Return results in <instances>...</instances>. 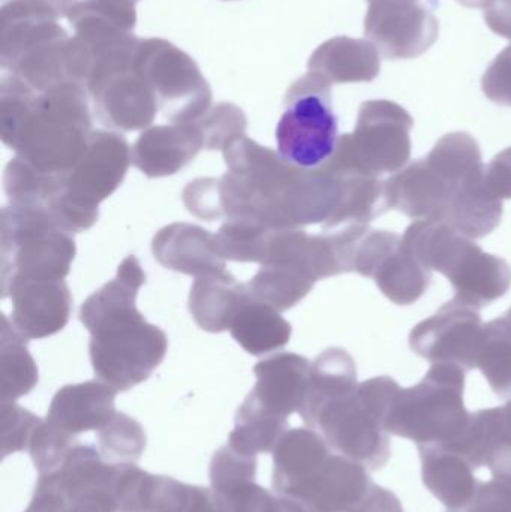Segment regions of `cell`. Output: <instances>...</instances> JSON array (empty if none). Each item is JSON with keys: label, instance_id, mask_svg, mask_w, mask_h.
Masks as SVG:
<instances>
[{"label": "cell", "instance_id": "cell-1", "mask_svg": "<svg viewBox=\"0 0 511 512\" xmlns=\"http://www.w3.org/2000/svg\"><path fill=\"white\" fill-rule=\"evenodd\" d=\"M144 274L135 256H128L116 279L87 298L81 321L92 333L90 355L99 378L126 390L144 381L161 363L167 337L147 324L135 307Z\"/></svg>", "mask_w": 511, "mask_h": 512}, {"label": "cell", "instance_id": "cell-2", "mask_svg": "<svg viewBox=\"0 0 511 512\" xmlns=\"http://www.w3.org/2000/svg\"><path fill=\"white\" fill-rule=\"evenodd\" d=\"M398 390L387 379L368 382L321 406L309 423L323 430L339 454L362 463L369 472L378 471L390 459L386 418Z\"/></svg>", "mask_w": 511, "mask_h": 512}, {"label": "cell", "instance_id": "cell-3", "mask_svg": "<svg viewBox=\"0 0 511 512\" xmlns=\"http://www.w3.org/2000/svg\"><path fill=\"white\" fill-rule=\"evenodd\" d=\"M275 135L278 156L285 164L300 170L327 164L339 146L332 81L317 71L296 81L288 90Z\"/></svg>", "mask_w": 511, "mask_h": 512}, {"label": "cell", "instance_id": "cell-4", "mask_svg": "<svg viewBox=\"0 0 511 512\" xmlns=\"http://www.w3.org/2000/svg\"><path fill=\"white\" fill-rule=\"evenodd\" d=\"M464 378L453 370L431 373L422 384L398 390L386 418L390 435L419 445L452 447L470 423L464 406Z\"/></svg>", "mask_w": 511, "mask_h": 512}, {"label": "cell", "instance_id": "cell-5", "mask_svg": "<svg viewBox=\"0 0 511 512\" xmlns=\"http://www.w3.org/2000/svg\"><path fill=\"white\" fill-rule=\"evenodd\" d=\"M428 0H368L365 33L389 60L416 59L437 42L440 24Z\"/></svg>", "mask_w": 511, "mask_h": 512}, {"label": "cell", "instance_id": "cell-6", "mask_svg": "<svg viewBox=\"0 0 511 512\" xmlns=\"http://www.w3.org/2000/svg\"><path fill=\"white\" fill-rule=\"evenodd\" d=\"M417 450L426 489L450 511L467 510L480 484L474 466L444 445H419Z\"/></svg>", "mask_w": 511, "mask_h": 512}, {"label": "cell", "instance_id": "cell-7", "mask_svg": "<svg viewBox=\"0 0 511 512\" xmlns=\"http://www.w3.org/2000/svg\"><path fill=\"white\" fill-rule=\"evenodd\" d=\"M153 252L171 270L201 277L225 274L216 237L197 227L182 224L165 228L156 237Z\"/></svg>", "mask_w": 511, "mask_h": 512}, {"label": "cell", "instance_id": "cell-8", "mask_svg": "<svg viewBox=\"0 0 511 512\" xmlns=\"http://www.w3.org/2000/svg\"><path fill=\"white\" fill-rule=\"evenodd\" d=\"M17 330L27 337H45L62 330L68 319V288L59 282L11 286Z\"/></svg>", "mask_w": 511, "mask_h": 512}, {"label": "cell", "instance_id": "cell-9", "mask_svg": "<svg viewBox=\"0 0 511 512\" xmlns=\"http://www.w3.org/2000/svg\"><path fill=\"white\" fill-rule=\"evenodd\" d=\"M251 294L237 285L230 274L201 277L191 291V313L206 330H230L239 310Z\"/></svg>", "mask_w": 511, "mask_h": 512}, {"label": "cell", "instance_id": "cell-10", "mask_svg": "<svg viewBox=\"0 0 511 512\" xmlns=\"http://www.w3.org/2000/svg\"><path fill=\"white\" fill-rule=\"evenodd\" d=\"M381 54L371 41L338 38L318 54L315 71L338 83H369L380 75Z\"/></svg>", "mask_w": 511, "mask_h": 512}, {"label": "cell", "instance_id": "cell-11", "mask_svg": "<svg viewBox=\"0 0 511 512\" xmlns=\"http://www.w3.org/2000/svg\"><path fill=\"white\" fill-rule=\"evenodd\" d=\"M234 339L249 354H266L282 348L290 339V325L269 304L248 303L239 310L230 327Z\"/></svg>", "mask_w": 511, "mask_h": 512}, {"label": "cell", "instance_id": "cell-12", "mask_svg": "<svg viewBox=\"0 0 511 512\" xmlns=\"http://www.w3.org/2000/svg\"><path fill=\"white\" fill-rule=\"evenodd\" d=\"M482 86L491 101L511 107V45L495 57L483 75Z\"/></svg>", "mask_w": 511, "mask_h": 512}, {"label": "cell", "instance_id": "cell-13", "mask_svg": "<svg viewBox=\"0 0 511 512\" xmlns=\"http://www.w3.org/2000/svg\"><path fill=\"white\" fill-rule=\"evenodd\" d=\"M464 512H511V486L500 480L480 481L473 501Z\"/></svg>", "mask_w": 511, "mask_h": 512}, {"label": "cell", "instance_id": "cell-14", "mask_svg": "<svg viewBox=\"0 0 511 512\" xmlns=\"http://www.w3.org/2000/svg\"><path fill=\"white\" fill-rule=\"evenodd\" d=\"M350 512H404L401 502L395 493L384 487L375 486L368 498Z\"/></svg>", "mask_w": 511, "mask_h": 512}, {"label": "cell", "instance_id": "cell-15", "mask_svg": "<svg viewBox=\"0 0 511 512\" xmlns=\"http://www.w3.org/2000/svg\"><path fill=\"white\" fill-rule=\"evenodd\" d=\"M485 21L492 32L511 41V0H494L485 9Z\"/></svg>", "mask_w": 511, "mask_h": 512}, {"label": "cell", "instance_id": "cell-16", "mask_svg": "<svg viewBox=\"0 0 511 512\" xmlns=\"http://www.w3.org/2000/svg\"><path fill=\"white\" fill-rule=\"evenodd\" d=\"M456 2L461 3V5L467 6V8H482L486 9L488 6L492 5L494 0H456Z\"/></svg>", "mask_w": 511, "mask_h": 512}, {"label": "cell", "instance_id": "cell-17", "mask_svg": "<svg viewBox=\"0 0 511 512\" xmlns=\"http://www.w3.org/2000/svg\"><path fill=\"white\" fill-rule=\"evenodd\" d=\"M504 421H506L507 429L511 433V400L507 403L506 408H503Z\"/></svg>", "mask_w": 511, "mask_h": 512}, {"label": "cell", "instance_id": "cell-18", "mask_svg": "<svg viewBox=\"0 0 511 512\" xmlns=\"http://www.w3.org/2000/svg\"><path fill=\"white\" fill-rule=\"evenodd\" d=\"M428 2H431L432 5H434V6L437 5V0H428Z\"/></svg>", "mask_w": 511, "mask_h": 512}, {"label": "cell", "instance_id": "cell-19", "mask_svg": "<svg viewBox=\"0 0 511 512\" xmlns=\"http://www.w3.org/2000/svg\"><path fill=\"white\" fill-rule=\"evenodd\" d=\"M449 512H461V511H449Z\"/></svg>", "mask_w": 511, "mask_h": 512}]
</instances>
